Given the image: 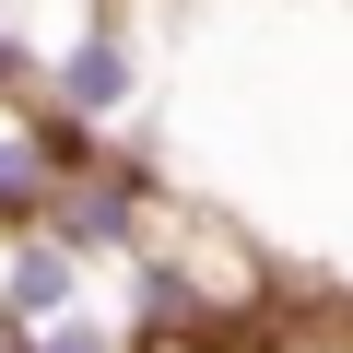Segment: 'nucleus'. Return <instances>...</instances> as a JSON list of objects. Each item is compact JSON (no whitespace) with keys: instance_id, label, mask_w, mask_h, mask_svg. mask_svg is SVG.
Listing matches in <instances>:
<instances>
[{"instance_id":"obj_2","label":"nucleus","mask_w":353,"mask_h":353,"mask_svg":"<svg viewBox=\"0 0 353 353\" xmlns=\"http://www.w3.org/2000/svg\"><path fill=\"white\" fill-rule=\"evenodd\" d=\"M71 153H83V130H59V118L24 106V94H0V236H12V224H48Z\"/></svg>"},{"instance_id":"obj_1","label":"nucleus","mask_w":353,"mask_h":353,"mask_svg":"<svg viewBox=\"0 0 353 353\" xmlns=\"http://www.w3.org/2000/svg\"><path fill=\"white\" fill-rule=\"evenodd\" d=\"M141 12L130 0H94V12H71L59 36H48V71H36V106L59 118V130H83V141H106L130 106H141Z\"/></svg>"},{"instance_id":"obj_4","label":"nucleus","mask_w":353,"mask_h":353,"mask_svg":"<svg viewBox=\"0 0 353 353\" xmlns=\"http://www.w3.org/2000/svg\"><path fill=\"white\" fill-rule=\"evenodd\" d=\"M141 330H153V318H141V306H118V294L94 283L83 306H59L48 330H24L12 353H141Z\"/></svg>"},{"instance_id":"obj_3","label":"nucleus","mask_w":353,"mask_h":353,"mask_svg":"<svg viewBox=\"0 0 353 353\" xmlns=\"http://www.w3.org/2000/svg\"><path fill=\"white\" fill-rule=\"evenodd\" d=\"M106 271L83 259V248H59L48 224H12V236H0V318H12V341L24 330H48L59 306H83Z\"/></svg>"},{"instance_id":"obj_5","label":"nucleus","mask_w":353,"mask_h":353,"mask_svg":"<svg viewBox=\"0 0 353 353\" xmlns=\"http://www.w3.org/2000/svg\"><path fill=\"white\" fill-rule=\"evenodd\" d=\"M0 353H12V318H0Z\"/></svg>"}]
</instances>
